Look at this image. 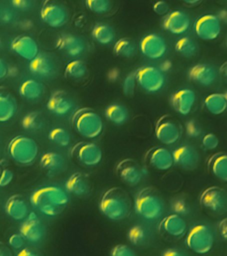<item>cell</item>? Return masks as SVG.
<instances>
[{"label": "cell", "instance_id": "obj_1", "mask_svg": "<svg viewBox=\"0 0 227 256\" xmlns=\"http://www.w3.org/2000/svg\"><path fill=\"white\" fill-rule=\"evenodd\" d=\"M69 202V198L66 190L56 186L39 188L30 196L31 206L48 217L60 215L66 209Z\"/></svg>", "mask_w": 227, "mask_h": 256}, {"label": "cell", "instance_id": "obj_2", "mask_svg": "<svg viewBox=\"0 0 227 256\" xmlns=\"http://www.w3.org/2000/svg\"><path fill=\"white\" fill-rule=\"evenodd\" d=\"M133 203L130 194L123 188H111L103 194L99 202L101 213L111 221H122L132 212Z\"/></svg>", "mask_w": 227, "mask_h": 256}, {"label": "cell", "instance_id": "obj_3", "mask_svg": "<svg viewBox=\"0 0 227 256\" xmlns=\"http://www.w3.org/2000/svg\"><path fill=\"white\" fill-rule=\"evenodd\" d=\"M134 208L137 215L149 221L162 217L165 210L164 200L152 188H145L137 194Z\"/></svg>", "mask_w": 227, "mask_h": 256}, {"label": "cell", "instance_id": "obj_4", "mask_svg": "<svg viewBox=\"0 0 227 256\" xmlns=\"http://www.w3.org/2000/svg\"><path fill=\"white\" fill-rule=\"evenodd\" d=\"M72 124L77 133L85 139H96L104 130L102 118L95 110L89 108L77 110L73 116Z\"/></svg>", "mask_w": 227, "mask_h": 256}, {"label": "cell", "instance_id": "obj_5", "mask_svg": "<svg viewBox=\"0 0 227 256\" xmlns=\"http://www.w3.org/2000/svg\"><path fill=\"white\" fill-rule=\"evenodd\" d=\"M9 157L19 166H30L34 163L39 154L37 142L25 136H17L7 146Z\"/></svg>", "mask_w": 227, "mask_h": 256}, {"label": "cell", "instance_id": "obj_6", "mask_svg": "<svg viewBox=\"0 0 227 256\" xmlns=\"http://www.w3.org/2000/svg\"><path fill=\"white\" fill-rule=\"evenodd\" d=\"M185 244L191 252L199 255H205L209 253L214 246V233L209 226L198 224L189 230Z\"/></svg>", "mask_w": 227, "mask_h": 256}, {"label": "cell", "instance_id": "obj_7", "mask_svg": "<svg viewBox=\"0 0 227 256\" xmlns=\"http://www.w3.org/2000/svg\"><path fill=\"white\" fill-rule=\"evenodd\" d=\"M40 18L49 27L62 28L69 21V9L61 0H45L41 6Z\"/></svg>", "mask_w": 227, "mask_h": 256}, {"label": "cell", "instance_id": "obj_8", "mask_svg": "<svg viewBox=\"0 0 227 256\" xmlns=\"http://www.w3.org/2000/svg\"><path fill=\"white\" fill-rule=\"evenodd\" d=\"M28 68L29 72L35 77L51 80L58 74L59 63L57 58L50 52H40L29 61Z\"/></svg>", "mask_w": 227, "mask_h": 256}, {"label": "cell", "instance_id": "obj_9", "mask_svg": "<svg viewBox=\"0 0 227 256\" xmlns=\"http://www.w3.org/2000/svg\"><path fill=\"white\" fill-rule=\"evenodd\" d=\"M137 85L145 92L156 94L164 88L166 78L159 68L145 66L135 72Z\"/></svg>", "mask_w": 227, "mask_h": 256}, {"label": "cell", "instance_id": "obj_10", "mask_svg": "<svg viewBox=\"0 0 227 256\" xmlns=\"http://www.w3.org/2000/svg\"><path fill=\"white\" fill-rule=\"evenodd\" d=\"M200 204L209 213L217 216L224 215L227 212L226 190L218 186L207 188L201 195Z\"/></svg>", "mask_w": 227, "mask_h": 256}, {"label": "cell", "instance_id": "obj_11", "mask_svg": "<svg viewBox=\"0 0 227 256\" xmlns=\"http://www.w3.org/2000/svg\"><path fill=\"white\" fill-rule=\"evenodd\" d=\"M183 130L180 123L170 116H164L157 122L155 135L161 143L174 145L180 140Z\"/></svg>", "mask_w": 227, "mask_h": 256}, {"label": "cell", "instance_id": "obj_12", "mask_svg": "<svg viewBox=\"0 0 227 256\" xmlns=\"http://www.w3.org/2000/svg\"><path fill=\"white\" fill-rule=\"evenodd\" d=\"M193 29L197 37L203 41L211 42L217 40L222 32V22L218 16L205 14L197 18Z\"/></svg>", "mask_w": 227, "mask_h": 256}, {"label": "cell", "instance_id": "obj_13", "mask_svg": "<svg viewBox=\"0 0 227 256\" xmlns=\"http://www.w3.org/2000/svg\"><path fill=\"white\" fill-rule=\"evenodd\" d=\"M139 50L147 59L158 60L166 55L168 46L164 38L153 33L147 34L141 39Z\"/></svg>", "mask_w": 227, "mask_h": 256}, {"label": "cell", "instance_id": "obj_14", "mask_svg": "<svg viewBox=\"0 0 227 256\" xmlns=\"http://www.w3.org/2000/svg\"><path fill=\"white\" fill-rule=\"evenodd\" d=\"M73 155L81 165L94 167L102 161L103 152L97 144L93 142L77 144L73 150Z\"/></svg>", "mask_w": 227, "mask_h": 256}, {"label": "cell", "instance_id": "obj_15", "mask_svg": "<svg viewBox=\"0 0 227 256\" xmlns=\"http://www.w3.org/2000/svg\"><path fill=\"white\" fill-rule=\"evenodd\" d=\"M56 48L69 57L78 58L86 51L87 44L80 36L64 33L60 34L57 38Z\"/></svg>", "mask_w": 227, "mask_h": 256}, {"label": "cell", "instance_id": "obj_16", "mask_svg": "<svg viewBox=\"0 0 227 256\" xmlns=\"http://www.w3.org/2000/svg\"><path fill=\"white\" fill-rule=\"evenodd\" d=\"M19 232L27 242L32 244L38 243L44 238V226L35 212H29L28 216L22 220Z\"/></svg>", "mask_w": 227, "mask_h": 256}, {"label": "cell", "instance_id": "obj_17", "mask_svg": "<svg viewBox=\"0 0 227 256\" xmlns=\"http://www.w3.org/2000/svg\"><path fill=\"white\" fill-rule=\"evenodd\" d=\"M115 172L121 181L131 187L138 185L143 179V170L133 160L125 159L119 162Z\"/></svg>", "mask_w": 227, "mask_h": 256}, {"label": "cell", "instance_id": "obj_18", "mask_svg": "<svg viewBox=\"0 0 227 256\" xmlns=\"http://www.w3.org/2000/svg\"><path fill=\"white\" fill-rule=\"evenodd\" d=\"M39 165L47 177L53 178L58 177L66 171L67 162L61 154L49 152L41 156Z\"/></svg>", "mask_w": 227, "mask_h": 256}, {"label": "cell", "instance_id": "obj_19", "mask_svg": "<svg viewBox=\"0 0 227 256\" xmlns=\"http://www.w3.org/2000/svg\"><path fill=\"white\" fill-rule=\"evenodd\" d=\"M172 153L175 165L187 171L196 170L200 163V154L192 146H181Z\"/></svg>", "mask_w": 227, "mask_h": 256}, {"label": "cell", "instance_id": "obj_20", "mask_svg": "<svg viewBox=\"0 0 227 256\" xmlns=\"http://www.w3.org/2000/svg\"><path fill=\"white\" fill-rule=\"evenodd\" d=\"M75 107V102L68 94L58 90L51 94L47 102V109L51 114L63 117L70 114Z\"/></svg>", "mask_w": 227, "mask_h": 256}, {"label": "cell", "instance_id": "obj_21", "mask_svg": "<svg viewBox=\"0 0 227 256\" xmlns=\"http://www.w3.org/2000/svg\"><path fill=\"white\" fill-rule=\"evenodd\" d=\"M190 26L191 18L188 14L179 10L169 12L163 20L164 30L175 36L183 35Z\"/></svg>", "mask_w": 227, "mask_h": 256}, {"label": "cell", "instance_id": "obj_22", "mask_svg": "<svg viewBox=\"0 0 227 256\" xmlns=\"http://www.w3.org/2000/svg\"><path fill=\"white\" fill-rule=\"evenodd\" d=\"M197 102V95L190 88H182L175 92L171 98V104L175 111L181 116L191 114Z\"/></svg>", "mask_w": 227, "mask_h": 256}, {"label": "cell", "instance_id": "obj_23", "mask_svg": "<svg viewBox=\"0 0 227 256\" xmlns=\"http://www.w3.org/2000/svg\"><path fill=\"white\" fill-rule=\"evenodd\" d=\"M188 76L191 81L194 83L203 87L208 88L216 82L218 73L213 66L199 64L189 69Z\"/></svg>", "mask_w": 227, "mask_h": 256}, {"label": "cell", "instance_id": "obj_24", "mask_svg": "<svg viewBox=\"0 0 227 256\" xmlns=\"http://www.w3.org/2000/svg\"><path fill=\"white\" fill-rule=\"evenodd\" d=\"M145 160L149 165L159 171H167L175 165L172 152L161 146L149 150Z\"/></svg>", "mask_w": 227, "mask_h": 256}, {"label": "cell", "instance_id": "obj_25", "mask_svg": "<svg viewBox=\"0 0 227 256\" xmlns=\"http://www.w3.org/2000/svg\"><path fill=\"white\" fill-rule=\"evenodd\" d=\"M11 49L19 57L27 61H31L38 54L39 46L36 41L31 36H17L11 43Z\"/></svg>", "mask_w": 227, "mask_h": 256}, {"label": "cell", "instance_id": "obj_26", "mask_svg": "<svg viewBox=\"0 0 227 256\" xmlns=\"http://www.w3.org/2000/svg\"><path fill=\"white\" fill-rule=\"evenodd\" d=\"M163 234L173 238H180L186 233L187 224L183 216L173 214L165 217L160 224Z\"/></svg>", "mask_w": 227, "mask_h": 256}, {"label": "cell", "instance_id": "obj_27", "mask_svg": "<svg viewBox=\"0 0 227 256\" xmlns=\"http://www.w3.org/2000/svg\"><path fill=\"white\" fill-rule=\"evenodd\" d=\"M17 111V100L7 88L0 87V123L10 121Z\"/></svg>", "mask_w": 227, "mask_h": 256}, {"label": "cell", "instance_id": "obj_28", "mask_svg": "<svg viewBox=\"0 0 227 256\" xmlns=\"http://www.w3.org/2000/svg\"><path fill=\"white\" fill-rule=\"evenodd\" d=\"M45 86L34 79L25 80L19 88V95L27 102H38L45 95Z\"/></svg>", "mask_w": 227, "mask_h": 256}, {"label": "cell", "instance_id": "obj_29", "mask_svg": "<svg viewBox=\"0 0 227 256\" xmlns=\"http://www.w3.org/2000/svg\"><path fill=\"white\" fill-rule=\"evenodd\" d=\"M5 210L7 216L15 221H22L29 214L27 202L20 195L11 196L5 204Z\"/></svg>", "mask_w": 227, "mask_h": 256}, {"label": "cell", "instance_id": "obj_30", "mask_svg": "<svg viewBox=\"0 0 227 256\" xmlns=\"http://www.w3.org/2000/svg\"><path fill=\"white\" fill-rule=\"evenodd\" d=\"M65 188L68 193L77 197H83L90 192L91 184L84 174L75 173L65 182Z\"/></svg>", "mask_w": 227, "mask_h": 256}, {"label": "cell", "instance_id": "obj_31", "mask_svg": "<svg viewBox=\"0 0 227 256\" xmlns=\"http://www.w3.org/2000/svg\"><path fill=\"white\" fill-rule=\"evenodd\" d=\"M209 171L218 179L227 181V156L225 152H219L211 157L208 162Z\"/></svg>", "mask_w": 227, "mask_h": 256}, {"label": "cell", "instance_id": "obj_32", "mask_svg": "<svg viewBox=\"0 0 227 256\" xmlns=\"http://www.w3.org/2000/svg\"><path fill=\"white\" fill-rule=\"evenodd\" d=\"M205 106L207 111L215 116L221 115L227 108V93H213L205 98Z\"/></svg>", "mask_w": 227, "mask_h": 256}, {"label": "cell", "instance_id": "obj_33", "mask_svg": "<svg viewBox=\"0 0 227 256\" xmlns=\"http://www.w3.org/2000/svg\"><path fill=\"white\" fill-rule=\"evenodd\" d=\"M93 39L97 44L102 46H108L115 41L116 33L111 26L107 24H97L91 31Z\"/></svg>", "mask_w": 227, "mask_h": 256}, {"label": "cell", "instance_id": "obj_34", "mask_svg": "<svg viewBox=\"0 0 227 256\" xmlns=\"http://www.w3.org/2000/svg\"><path fill=\"white\" fill-rule=\"evenodd\" d=\"M105 117L111 123L116 126L124 124L129 118V111L124 106L121 104H111L106 108Z\"/></svg>", "mask_w": 227, "mask_h": 256}, {"label": "cell", "instance_id": "obj_35", "mask_svg": "<svg viewBox=\"0 0 227 256\" xmlns=\"http://www.w3.org/2000/svg\"><path fill=\"white\" fill-rule=\"evenodd\" d=\"M21 123L25 131L36 132L45 127V119L41 112H31L22 118Z\"/></svg>", "mask_w": 227, "mask_h": 256}, {"label": "cell", "instance_id": "obj_36", "mask_svg": "<svg viewBox=\"0 0 227 256\" xmlns=\"http://www.w3.org/2000/svg\"><path fill=\"white\" fill-rule=\"evenodd\" d=\"M113 52L119 57L131 59L137 54V46L129 38H121L115 44Z\"/></svg>", "mask_w": 227, "mask_h": 256}, {"label": "cell", "instance_id": "obj_37", "mask_svg": "<svg viewBox=\"0 0 227 256\" xmlns=\"http://www.w3.org/2000/svg\"><path fill=\"white\" fill-rule=\"evenodd\" d=\"M175 48L179 55L187 59L195 57L198 52V46L196 42L187 36L177 40Z\"/></svg>", "mask_w": 227, "mask_h": 256}, {"label": "cell", "instance_id": "obj_38", "mask_svg": "<svg viewBox=\"0 0 227 256\" xmlns=\"http://www.w3.org/2000/svg\"><path fill=\"white\" fill-rule=\"evenodd\" d=\"M87 66L83 60L76 59L72 60L65 67V74L67 77L73 79H82L86 76Z\"/></svg>", "mask_w": 227, "mask_h": 256}, {"label": "cell", "instance_id": "obj_39", "mask_svg": "<svg viewBox=\"0 0 227 256\" xmlns=\"http://www.w3.org/2000/svg\"><path fill=\"white\" fill-rule=\"evenodd\" d=\"M48 139L59 148H66L71 143V136L64 128L58 127L51 130L48 134Z\"/></svg>", "mask_w": 227, "mask_h": 256}, {"label": "cell", "instance_id": "obj_40", "mask_svg": "<svg viewBox=\"0 0 227 256\" xmlns=\"http://www.w3.org/2000/svg\"><path fill=\"white\" fill-rule=\"evenodd\" d=\"M85 5L93 13L104 15L112 9L113 2L112 0H85Z\"/></svg>", "mask_w": 227, "mask_h": 256}, {"label": "cell", "instance_id": "obj_41", "mask_svg": "<svg viewBox=\"0 0 227 256\" xmlns=\"http://www.w3.org/2000/svg\"><path fill=\"white\" fill-rule=\"evenodd\" d=\"M127 238L133 245L142 246L146 242L147 238L146 230L141 226H133L127 234Z\"/></svg>", "mask_w": 227, "mask_h": 256}, {"label": "cell", "instance_id": "obj_42", "mask_svg": "<svg viewBox=\"0 0 227 256\" xmlns=\"http://www.w3.org/2000/svg\"><path fill=\"white\" fill-rule=\"evenodd\" d=\"M137 84L135 72H131L123 80L122 88L124 95L127 97H131L134 95Z\"/></svg>", "mask_w": 227, "mask_h": 256}, {"label": "cell", "instance_id": "obj_43", "mask_svg": "<svg viewBox=\"0 0 227 256\" xmlns=\"http://www.w3.org/2000/svg\"><path fill=\"white\" fill-rule=\"evenodd\" d=\"M202 144L205 149L214 150L219 145V138L215 134H207L203 138Z\"/></svg>", "mask_w": 227, "mask_h": 256}, {"label": "cell", "instance_id": "obj_44", "mask_svg": "<svg viewBox=\"0 0 227 256\" xmlns=\"http://www.w3.org/2000/svg\"><path fill=\"white\" fill-rule=\"evenodd\" d=\"M111 256H135L136 254L129 246L125 244H119L111 250Z\"/></svg>", "mask_w": 227, "mask_h": 256}, {"label": "cell", "instance_id": "obj_45", "mask_svg": "<svg viewBox=\"0 0 227 256\" xmlns=\"http://www.w3.org/2000/svg\"><path fill=\"white\" fill-rule=\"evenodd\" d=\"M11 5L19 11L27 12L32 9L35 0H11Z\"/></svg>", "mask_w": 227, "mask_h": 256}, {"label": "cell", "instance_id": "obj_46", "mask_svg": "<svg viewBox=\"0 0 227 256\" xmlns=\"http://www.w3.org/2000/svg\"><path fill=\"white\" fill-rule=\"evenodd\" d=\"M25 240L21 234H14L9 238V246L13 249L18 250L23 248L25 245Z\"/></svg>", "mask_w": 227, "mask_h": 256}, {"label": "cell", "instance_id": "obj_47", "mask_svg": "<svg viewBox=\"0 0 227 256\" xmlns=\"http://www.w3.org/2000/svg\"><path fill=\"white\" fill-rule=\"evenodd\" d=\"M187 135L191 138H197L201 135V129L195 120H189L186 124Z\"/></svg>", "mask_w": 227, "mask_h": 256}, {"label": "cell", "instance_id": "obj_48", "mask_svg": "<svg viewBox=\"0 0 227 256\" xmlns=\"http://www.w3.org/2000/svg\"><path fill=\"white\" fill-rule=\"evenodd\" d=\"M172 208L175 214L181 216L187 215L189 214V209L186 202L183 200H179L173 204Z\"/></svg>", "mask_w": 227, "mask_h": 256}, {"label": "cell", "instance_id": "obj_49", "mask_svg": "<svg viewBox=\"0 0 227 256\" xmlns=\"http://www.w3.org/2000/svg\"><path fill=\"white\" fill-rule=\"evenodd\" d=\"M169 4L163 0H159V1L155 2L153 5V11L155 13L159 16H165L169 12Z\"/></svg>", "mask_w": 227, "mask_h": 256}, {"label": "cell", "instance_id": "obj_50", "mask_svg": "<svg viewBox=\"0 0 227 256\" xmlns=\"http://www.w3.org/2000/svg\"><path fill=\"white\" fill-rule=\"evenodd\" d=\"M13 173L9 169L3 170L0 174V187L5 188L11 183L13 179Z\"/></svg>", "mask_w": 227, "mask_h": 256}, {"label": "cell", "instance_id": "obj_51", "mask_svg": "<svg viewBox=\"0 0 227 256\" xmlns=\"http://www.w3.org/2000/svg\"><path fill=\"white\" fill-rule=\"evenodd\" d=\"M19 256H38L39 253L34 249L29 248H21L19 253L17 254Z\"/></svg>", "mask_w": 227, "mask_h": 256}, {"label": "cell", "instance_id": "obj_52", "mask_svg": "<svg viewBox=\"0 0 227 256\" xmlns=\"http://www.w3.org/2000/svg\"><path fill=\"white\" fill-rule=\"evenodd\" d=\"M219 232H220V234L221 237H222L223 239L226 241L227 240V218H224L221 222L220 224H219Z\"/></svg>", "mask_w": 227, "mask_h": 256}, {"label": "cell", "instance_id": "obj_53", "mask_svg": "<svg viewBox=\"0 0 227 256\" xmlns=\"http://www.w3.org/2000/svg\"><path fill=\"white\" fill-rule=\"evenodd\" d=\"M119 76H120V72L117 68H113V69L109 70L107 74V78L111 82H116L119 79Z\"/></svg>", "mask_w": 227, "mask_h": 256}, {"label": "cell", "instance_id": "obj_54", "mask_svg": "<svg viewBox=\"0 0 227 256\" xmlns=\"http://www.w3.org/2000/svg\"><path fill=\"white\" fill-rule=\"evenodd\" d=\"M7 68L4 60L0 58V80L4 79L7 76Z\"/></svg>", "mask_w": 227, "mask_h": 256}, {"label": "cell", "instance_id": "obj_55", "mask_svg": "<svg viewBox=\"0 0 227 256\" xmlns=\"http://www.w3.org/2000/svg\"><path fill=\"white\" fill-rule=\"evenodd\" d=\"M12 255L10 248L2 242H0V256H11Z\"/></svg>", "mask_w": 227, "mask_h": 256}, {"label": "cell", "instance_id": "obj_56", "mask_svg": "<svg viewBox=\"0 0 227 256\" xmlns=\"http://www.w3.org/2000/svg\"><path fill=\"white\" fill-rule=\"evenodd\" d=\"M185 254L176 249H168L163 253L164 256H183Z\"/></svg>", "mask_w": 227, "mask_h": 256}, {"label": "cell", "instance_id": "obj_57", "mask_svg": "<svg viewBox=\"0 0 227 256\" xmlns=\"http://www.w3.org/2000/svg\"><path fill=\"white\" fill-rule=\"evenodd\" d=\"M172 63L169 60H165V61L162 62L161 63L160 66H159V69H160L161 72H163V73H165V72H168L170 71L171 68H172Z\"/></svg>", "mask_w": 227, "mask_h": 256}, {"label": "cell", "instance_id": "obj_58", "mask_svg": "<svg viewBox=\"0 0 227 256\" xmlns=\"http://www.w3.org/2000/svg\"><path fill=\"white\" fill-rule=\"evenodd\" d=\"M19 28L22 30H29L33 28V23L31 21H29V20H24V21L20 22Z\"/></svg>", "mask_w": 227, "mask_h": 256}, {"label": "cell", "instance_id": "obj_59", "mask_svg": "<svg viewBox=\"0 0 227 256\" xmlns=\"http://www.w3.org/2000/svg\"><path fill=\"white\" fill-rule=\"evenodd\" d=\"M13 19V15L11 12H5L1 15V20L4 23H9Z\"/></svg>", "mask_w": 227, "mask_h": 256}, {"label": "cell", "instance_id": "obj_60", "mask_svg": "<svg viewBox=\"0 0 227 256\" xmlns=\"http://www.w3.org/2000/svg\"><path fill=\"white\" fill-rule=\"evenodd\" d=\"M18 69L15 67H8L7 68V76H11V77H15L18 74Z\"/></svg>", "mask_w": 227, "mask_h": 256}, {"label": "cell", "instance_id": "obj_61", "mask_svg": "<svg viewBox=\"0 0 227 256\" xmlns=\"http://www.w3.org/2000/svg\"><path fill=\"white\" fill-rule=\"evenodd\" d=\"M181 1H182L183 3L187 4V5L195 6L200 3L201 0H181Z\"/></svg>", "mask_w": 227, "mask_h": 256}, {"label": "cell", "instance_id": "obj_62", "mask_svg": "<svg viewBox=\"0 0 227 256\" xmlns=\"http://www.w3.org/2000/svg\"><path fill=\"white\" fill-rule=\"evenodd\" d=\"M219 19L221 20V21H226L227 20V12L226 11H222L221 12L219 16H218Z\"/></svg>", "mask_w": 227, "mask_h": 256}, {"label": "cell", "instance_id": "obj_63", "mask_svg": "<svg viewBox=\"0 0 227 256\" xmlns=\"http://www.w3.org/2000/svg\"><path fill=\"white\" fill-rule=\"evenodd\" d=\"M1 46H2V42L0 40V47H1Z\"/></svg>", "mask_w": 227, "mask_h": 256}, {"label": "cell", "instance_id": "obj_64", "mask_svg": "<svg viewBox=\"0 0 227 256\" xmlns=\"http://www.w3.org/2000/svg\"><path fill=\"white\" fill-rule=\"evenodd\" d=\"M1 171H2V170H1V168H0V174H1Z\"/></svg>", "mask_w": 227, "mask_h": 256}]
</instances>
